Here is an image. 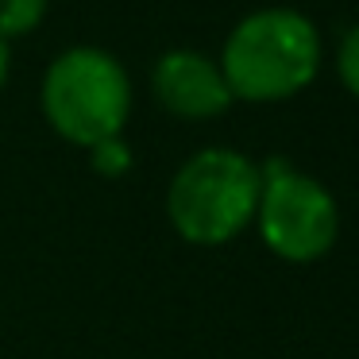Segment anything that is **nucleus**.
<instances>
[{"mask_svg":"<svg viewBox=\"0 0 359 359\" xmlns=\"http://www.w3.org/2000/svg\"><path fill=\"white\" fill-rule=\"evenodd\" d=\"M151 86H155V101L182 120H209L232 104L220 66L197 50L163 55L155 74H151Z\"/></svg>","mask_w":359,"mask_h":359,"instance_id":"nucleus-5","label":"nucleus"},{"mask_svg":"<svg viewBox=\"0 0 359 359\" xmlns=\"http://www.w3.org/2000/svg\"><path fill=\"white\" fill-rule=\"evenodd\" d=\"M8 81V43L0 39V86Z\"/></svg>","mask_w":359,"mask_h":359,"instance_id":"nucleus-9","label":"nucleus"},{"mask_svg":"<svg viewBox=\"0 0 359 359\" xmlns=\"http://www.w3.org/2000/svg\"><path fill=\"white\" fill-rule=\"evenodd\" d=\"M320 70V35L294 8H263L232 27L220 58L228 93L243 101H286Z\"/></svg>","mask_w":359,"mask_h":359,"instance_id":"nucleus-1","label":"nucleus"},{"mask_svg":"<svg viewBox=\"0 0 359 359\" xmlns=\"http://www.w3.org/2000/svg\"><path fill=\"white\" fill-rule=\"evenodd\" d=\"M259 232L274 255L290 263H313L328 255L340 232V212L336 201L317 178L294 170L282 158H271L266 170H259Z\"/></svg>","mask_w":359,"mask_h":359,"instance_id":"nucleus-4","label":"nucleus"},{"mask_svg":"<svg viewBox=\"0 0 359 359\" xmlns=\"http://www.w3.org/2000/svg\"><path fill=\"white\" fill-rule=\"evenodd\" d=\"M47 0H0V39L8 43L16 35H27L32 27H39Z\"/></svg>","mask_w":359,"mask_h":359,"instance_id":"nucleus-6","label":"nucleus"},{"mask_svg":"<svg viewBox=\"0 0 359 359\" xmlns=\"http://www.w3.org/2000/svg\"><path fill=\"white\" fill-rule=\"evenodd\" d=\"M259 189H263V178L248 155L209 147L186 158L182 170L174 174L166 212L182 240L209 248V243L240 236L251 224L259 209Z\"/></svg>","mask_w":359,"mask_h":359,"instance_id":"nucleus-2","label":"nucleus"},{"mask_svg":"<svg viewBox=\"0 0 359 359\" xmlns=\"http://www.w3.org/2000/svg\"><path fill=\"white\" fill-rule=\"evenodd\" d=\"M336 70H340V81L348 86V93L359 97V24L344 35L340 55H336Z\"/></svg>","mask_w":359,"mask_h":359,"instance_id":"nucleus-8","label":"nucleus"},{"mask_svg":"<svg viewBox=\"0 0 359 359\" xmlns=\"http://www.w3.org/2000/svg\"><path fill=\"white\" fill-rule=\"evenodd\" d=\"M89 151H93V170L104 174V178H116V174H124L128 166H132V151L120 143V135L97 143V147H89Z\"/></svg>","mask_w":359,"mask_h":359,"instance_id":"nucleus-7","label":"nucleus"},{"mask_svg":"<svg viewBox=\"0 0 359 359\" xmlns=\"http://www.w3.org/2000/svg\"><path fill=\"white\" fill-rule=\"evenodd\" d=\"M43 112L50 128L78 147L116 140L132 112L124 66L97 47L62 50L43 78Z\"/></svg>","mask_w":359,"mask_h":359,"instance_id":"nucleus-3","label":"nucleus"}]
</instances>
